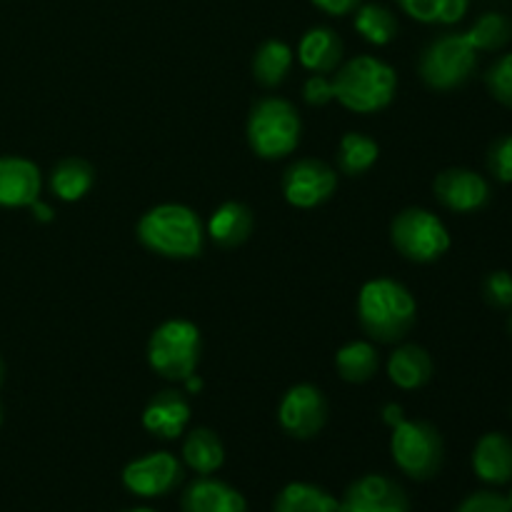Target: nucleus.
Instances as JSON below:
<instances>
[{
	"label": "nucleus",
	"instance_id": "f257e3e1",
	"mask_svg": "<svg viewBox=\"0 0 512 512\" xmlns=\"http://www.w3.org/2000/svg\"><path fill=\"white\" fill-rule=\"evenodd\" d=\"M358 318L365 333L380 343H398L418 318V303L403 283L375 278L360 288Z\"/></svg>",
	"mask_w": 512,
	"mask_h": 512
},
{
	"label": "nucleus",
	"instance_id": "f03ea898",
	"mask_svg": "<svg viewBox=\"0 0 512 512\" xmlns=\"http://www.w3.org/2000/svg\"><path fill=\"white\" fill-rule=\"evenodd\" d=\"M138 240L150 253L188 260L203 253L205 230L198 213L188 205L163 203L150 208L138 220Z\"/></svg>",
	"mask_w": 512,
	"mask_h": 512
},
{
	"label": "nucleus",
	"instance_id": "7ed1b4c3",
	"mask_svg": "<svg viewBox=\"0 0 512 512\" xmlns=\"http://www.w3.org/2000/svg\"><path fill=\"white\" fill-rule=\"evenodd\" d=\"M398 75L385 60L358 55L348 60L333 78L335 100L353 113H378L395 98Z\"/></svg>",
	"mask_w": 512,
	"mask_h": 512
},
{
	"label": "nucleus",
	"instance_id": "20e7f679",
	"mask_svg": "<svg viewBox=\"0 0 512 512\" xmlns=\"http://www.w3.org/2000/svg\"><path fill=\"white\" fill-rule=\"evenodd\" d=\"M203 353L198 325L190 320H165L153 330L148 340V363L160 378L185 383L195 375Z\"/></svg>",
	"mask_w": 512,
	"mask_h": 512
},
{
	"label": "nucleus",
	"instance_id": "39448f33",
	"mask_svg": "<svg viewBox=\"0 0 512 512\" xmlns=\"http://www.w3.org/2000/svg\"><path fill=\"white\" fill-rule=\"evenodd\" d=\"M245 133L255 155L263 160H278L298 148L303 123L293 103L283 98H265L250 110Z\"/></svg>",
	"mask_w": 512,
	"mask_h": 512
},
{
	"label": "nucleus",
	"instance_id": "423d86ee",
	"mask_svg": "<svg viewBox=\"0 0 512 512\" xmlns=\"http://www.w3.org/2000/svg\"><path fill=\"white\" fill-rule=\"evenodd\" d=\"M390 455L395 465L413 480H430L440 473L445 460L443 435L425 420L400 418L390 435Z\"/></svg>",
	"mask_w": 512,
	"mask_h": 512
},
{
	"label": "nucleus",
	"instance_id": "0eeeda50",
	"mask_svg": "<svg viewBox=\"0 0 512 512\" xmlns=\"http://www.w3.org/2000/svg\"><path fill=\"white\" fill-rule=\"evenodd\" d=\"M478 68V50L465 33H445L435 38L420 55V78L428 88L448 93L470 80Z\"/></svg>",
	"mask_w": 512,
	"mask_h": 512
},
{
	"label": "nucleus",
	"instance_id": "6e6552de",
	"mask_svg": "<svg viewBox=\"0 0 512 512\" xmlns=\"http://www.w3.org/2000/svg\"><path fill=\"white\" fill-rule=\"evenodd\" d=\"M390 240L403 258L435 263L450 250V233L443 220L425 208H405L390 225Z\"/></svg>",
	"mask_w": 512,
	"mask_h": 512
},
{
	"label": "nucleus",
	"instance_id": "1a4fd4ad",
	"mask_svg": "<svg viewBox=\"0 0 512 512\" xmlns=\"http://www.w3.org/2000/svg\"><path fill=\"white\" fill-rule=\"evenodd\" d=\"M183 483V465L168 450L130 460L123 468V485L135 498H163Z\"/></svg>",
	"mask_w": 512,
	"mask_h": 512
},
{
	"label": "nucleus",
	"instance_id": "9d476101",
	"mask_svg": "<svg viewBox=\"0 0 512 512\" xmlns=\"http://www.w3.org/2000/svg\"><path fill=\"white\" fill-rule=\"evenodd\" d=\"M328 400L323 390L310 383L293 385L278 405V423L290 438L310 440L325 428Z\"/></svg>",
	"mask_w": 512,
	"mask_h": 512
},
{
	"label": "nucleus",
	"instance_id": "9b49d317",
	"mask_svg": "<svg viewBox=\"0 0 512 512\" xmlns=\"http://www.w3.org/2000/svg\"><path fill=\"white\" fill-rule=\"evenodd\" d=\"M335 188H338V175L323 160H298L283 175V195L293 208H318L330 200Z\"/></svg>",
	"mask_w": 512,
	"mask_h": 512
},
{
	"label": "nucleus",
	"instance_id": "f8f14e48",
	"mask_svg": "<svg viewBox=\"0 0 512 512\" xmlns=\"http://www.w3.org/2000/svg\"><path fill=\"white\" fill-rule=\"evenodd\" d=\"M338 512H410V500L388 475H363L348 485Z\"/></svg>",
	"mask_w": 512,
	"mask_h": 512
},
{
	"label": "nucleus",
	"instance_id": "ddd939ff",
	"mask_svg": "<svg viewBox=\"0 0 512 512\" xmlns=\"http://www.w3.org/2000/svg\"><path fill=\"white\" fill-rule=\"evenodd\" d=\"M435 198L453 213H475L490 203V183L468 168H448L435 178Z\"/></svg>",
	"mask_w": 512,
	"mask_h": 512
},
{
	"label": "nucleus",
	"instance_id": "4468645a",
	"mask_svg": "<svg viewBox=\"0 0 512 512\" xmlns=\"http://www.w3.org/2000/svg\"><path fill=\"white\" fill-rule=\"evenodd\" d=\"M43 175L28 158L0 155V208H30L40 198Z\"/></svg>",
	"mask_w": 512,
	"mask_h": 512
},
{
	"label": "nucleus",
	"instance_id": "2eb2a0df",
	"mask_svg": "<svg viewBox=\"0 0 512 512\" xmlns=\"http://www.w3.org/2000/svg\"><path fill=\"white\" fill-rule=\"evenodd\" d=\"M190 423V403L178 390L153 395L143 410V428L160 440H175Z\"/></svg>",
	"mask_w": 512,
	"mask_h": 512
},
{
	"label": "nucleus",
	"instance_id": "dca6fc26",
	"mask_svg": "<svg viewBox=\"0 0 512 512\" xmlns=\"http://www.w3.org/2000/svg\"><path fill=\"white\" fill-rule=\"evenodd\" d=\"M183 512H248V500L225 480L205 475L193 480L180 498Z\"/></svg>",
	"mask_w": 512,
	"mask_h": 512
},
{
	"label": "nucleus",
	"instance_id": "f3484780",
	"mask_svg": "<svg viewBox=\"0 0 512 512\" xmlns=\"http://www.w3.org/2000/svg\"><path fill=\"white\" fill-rule=\"evenodd\" d=\"M473 470L483 483L505 485L512 480V440L505 433H488L473 450Z\"/></svg>",
	"mask_w": 512,
	"mask_h": 512
},
{
	"label": "nucleus",
	"instance_id": "a211bd4d",
	"mask_svg": "<svg viewBox=\"0 0 512 512\" xmlns=\"http://www.w3.org/2000/svg\"><path fill=\"white\" fill-rule=\"evenodd\" d=\"M298 60L310 73L325 75L335 70L343 60V40L330 28H310L298 43Z\"/></svg>",
	"mask_w": 512,
	"mask_h": 512
},
{
	"label": "nucleus",
	"instance_id": "6ab92c4d",
	"mask_svg": "<svg viewBox=\"0 0 512 512\" xmlns=\"http://www.w3.org/2000/svg\"><path fill=\"white\" fill-rule=\"evenodd\" d=\"M253 225L255 218L253 213H250L248 205L230 200V203H223L213 215H210L208 235L215 245L230 250L238 248V245H243L245 240L250 238Z\"/></svg>",
	"mask_w": 512,
	"mask_h": 512
},
{
	"label": "nucleus",
	"instance_id": "aec40b11",
	"mask_svg": "<svg viewBox=\"0 0 512 512\" xmlns=\"http://www.w3.org/2000/svg\"><path fill=\"white\" fill-rule=\"evenodd\" d=\"M388 378L400 390H418L433 378V360L420 345H400L388 358Z\"/></svg>",
	"mask_w": 512,
	"mask_h": 512
},
{
	"label": "nucleus",
	"instance_id": "412c9836",
	"mask_svg": "<svg viewBox=\"0 0 512 512\" xmlns=\"http://www.w3.org/2000/svg\"><path fill=\"white\" fill-rule=\"evenodd\" d=\"M183 463L200 478L213 475L223 468L225 448L218 433L210 428H193L183 443Z\"/></svg>",
	"mask_w": 512,
	"mask_h": 512
},
{
	"label": "nucleus",
	"instance_id": "4be33fe9",
	"mask_svg": "<svg viewBox=\"0 0 512 512\" xmlns=\"http://www.w3.org/2000/svg\"><path fill=\"white\" fill-rule=\"evenodd\" d=\"M95 183V168L83 158H65L50 173V188L65 203L85 198Z\"/></svg>",
	"mask_w": 512,
	"mask_h": 512
},
{
	"label": "nucleus",
	"instance_id": "5701e85b",
	"mask_svg": "<svg viewBox=\"0 0 512 512\" xmlns=\"http://www.w3.org/2000/svg\"><path fill=\"white\" fill-rule=\"evenodd\" d=\"M273 512H338V500L315 483H288L275 495Z\"/></svg>",
	"mask_w": 512,
	"mask_h": 512
},
{
	"label": "nucleus",
	"instance_id": "b1692460",
	"mask_svg": "<svg viewBox=\"0 0 512 512\" xmlns=\"http://www.w3.org/2000/svg\"><path fill=\"white\" fill-rule=\"evenodd\" d=\"M378 350L368 340H353L335 355V368L345 383H368L378 373Z\"/></svg>",
	"mask_w": 512,
	"mask_h": 512
},
{
	"label": "nucleus",
	"instance_id": "393cba45",
	"mask_svg": "<svg viewBox=\"0 0 512 512\" xmlns=\"http://www.w3.org/2000/svg\"><path fill=\"white\" fill-rule=\"evenodd\" d=\"M293 68V50L283 40H265L253 58V75L265 88H275Z\"/></svg>",
	"mask_w": 512,
	"mask_h": 512
},
{
	"label": "nucleus",
	"instance_id": "a878e982",
	"mask_svg": "<svg viewBox=\"0 0 512 512\" xmlns=\"http://www.w3.org/2000/svg\"><path fill=\"white\" fill-rule=\"evenodd\" d=\"M380 158V145L365 133H348L343 135L338 145V168L340 173L358 178L368 173Z\"/></svg>",
	"mask_w": 512,
	"mask_h": 512
},
{
	"label": "nucleus",
	"instance_id": "bb28decb",
	"mask_svg": "<svg viewBox=\"0 0 512 512\" xmlns=\"http://www.w3.org/2000/svg\"><path fill=\"white\" fill-rule=\"evenodd\" d=\"M355 30L373 45H388L398 33V20L390 8L380 3L355 8Z\"/></svg>",
	"mask_w": 512,
	"mask_h": 512
},
{
	"label": "nucleus",
	"instance_id": "cd10ccee",
	"mask_svg": "<svg viewBox=\"0 0 512 512\" xmlns=\"http://www.w3.org/2000/svg\"><path fill=\"white\" fill-rule=\"evenodd\" d=\"M398 5L418 23L453 25L465 18L470 0H398Z\"/></svg>",
	"mask_w": 512,
	"mask_h": 512
},
{
	"label": "nucleus",
	"instance_id": "c85d7f7f",
	"mask_svg": "<svg viewBox=\"0 0 512 512\" xmlns=\"http://www.w3.org/2000/svg\"><path fill=\"white\" fill-rule=\"evenodd\" d=\"M465 38L470 40L475 50H485V53H495V50L505 48L512 38V23L508 15L503 13H483L470 30L465 33Z\"/></svg>",
	"mask_w": 512,
	"mask_h": 512
},
{
	"label": "nucleus",
	"instance_id": "c756f323",
	"mask_svg": "<svg viewBox=\"0 0 512 512\" xmlns=\"http://www.w3.org/2000/svg\"><path fill=\"white\" fill-rule=\"evenodd\" d=\"M485 85L500 105L512 110V53L500 55L485 73Z\"/></svg>",
	"mask_w": 512,
	"mask_h": 512
},
{
	"label": "nucleus",
	"instance_id": "7c9ffc66",
	"mask_svg": "<svg viewBox=\"0 0 512 512\" xmlns=\"http://www.w3.org/2000/svg\"><path fill=\"white\" fill-rule=\"evenodd\" d=\"M485 163H488V173L498 183H512V135H500L498 140H493Z\"/></svg>",
	"mask_w": 512,
	"mask_h": 512
},
{
	"label": "nucleus",
	"instance_id": "2f4dec72",
	"mask_svg": "<svg viewBox=\"0 0 512 512\" xmlns=\"http://www.w3.org/2000/svg\"><path fill=\"white\" fill-rule=\"evenodd\" d=\"M483 298L498 310L512 308V273H508V270L488 273V278L483 280Z\"/></svg>",
	"mask_w": 512,
	"mask_h": 512
},
{
	"label": "nucleus",
	"instance_id": "473e14b6",
	"mask_svg": "<svg viewBox=\"0 0 512 512\" xmlns=\"http://www.w3.org/2000/svg\"><path fill=\"white\" fill-rule=\"evenodd\" d=\"M455 512H512L508 498L493 490H480V493L468 495Z\"/></svg>",
	"mask_w": 512,
	"mask_h": 512
},
{
	"label": "nucleus",
	"instance_id": "72a5a7b5",
	"mask_svg": "<svg viewBox=\"0 0 512 512\" xmlns=\"http://www.w3.org/2000/svg\"><path fill=\"white\" fill-rule=\"evenodd\" d=\"M303 95L310 105L330 103V100L335 98L333 80H328L325 75H318V73L310 75L308 83H305V88H303Z\"/></svg>",
	"mask_w": 512,
	"mask_h": 512
},
{
	"label": "nucleus",
	"instance_id": "f704fd0d",
	"mask_svg": "<svg viewBox=\"0 0 512 512\" xmlns=\"http://www.w3.org/2000/svg\"><path fill=\"white\" fill-rule=\"evenodd\" d=\"M315 8L328 15H350L360 5V0H313Z\"/></svg>",
	"mask_w": 512,
	"mask_h": 512
},
{
	"label": "nucleus",
	"instance_id": "c9c22d12",
	"mask_svg": "<svg viewBox=\"0 0 512 512\" xmlns=\"http://www.w3.org/2000/svg\"><path fill=\"white\" fill-rule=\"evenodd\" d=\"M3 380H5V363L3 358H0V385H3Z\"/></svg>",
	"mask_w": 512,
	"mask_h": 512
},
{
	"label": "nucleus",
	"instance_id": "e433bc0d",
	"mask_svg": "<svg viewBox=\"0 0 512 512\" xmlns=\"http://www.w3.org/2000/svg\"><path fill=\"white\" fill-rule=\"evenodd\" d=\"M123 512H155L153 508H130V510H123Z\"/></svg>",
	"mask_w": 512,
	"mask_h": 512
},
{
	"label": "nucleus",
	"instance_id": "4c0bfd02",
	"mask_svg": "<svg viewBox=\"0 0 512 512\" xmlns=\"http://www.w3.org/2000/svg\"><path fill=\"white\" fill-rule=\"evenodd\" d=\"M505 498H508V503H510V508H512V488H510V493L505 495Z\"/></svg>",
	"mask_w": 512,
	"mask_h": 512
},
{
	"label": "nucleus",
	"instance_id": "58836bf2",
	"mask_svg": "<svg viewBox=\"0 0 512 512\" xmlns=\"http://www.w3.org/2000/svg\"><path fill=\"white\" fill-rule=\"evenodd\" d=\"M508 330H510V335H512V315H510V320H508Z\"/></svg>",
	"mask_w": 512,
	"mask_h": 512
},
{
	"label": "nucleus",
	"instance_id": "ea45409f",
	"mask_svg": "<svg viewBox=\"0 0 512 512\" xmlns=\"http://www.w3.org/2000/svg\"><path fill=\"white\" fill-rule=\"evenodd\" d=\"M0 425H3V408H0Z\"/></svg>",
	"mask_w": 512,
	"mask_h": 512
}]
</instances>
